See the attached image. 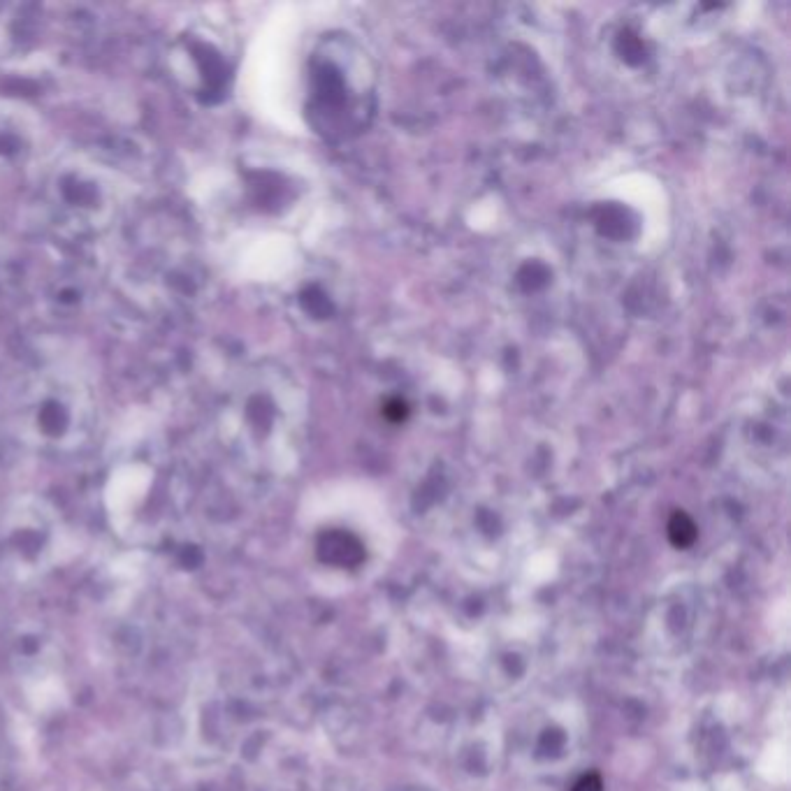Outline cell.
<instances>
[{"label": "cell", "mask_w": 791, "mask_h": 791, "mask_svg": "<svg viewBox=\"0 0 791 791\" xmlns=\"http://www.w3.org/2000/svg\"><path fill=\"white\" fill-rule=\"evenodd\" d=\"M12 425L35 448L75 451L96 434V397L68 372H38L14 397Z\"/></svg>", "instance_id": "6da1fadb"}, {"label": "cell", "mask_w": 791, "mask_h": 791, "mask_svg": "<svg viewBox=\"0 0 791 791\" xmlns=\"http://www.w3.org/2000/svg\"><path fill=\"white\" fill-rule=\"evenodd\" d=\"M45 202L63 232L91 237L112 226L121 207V186L105 168L89 161H68L49 174Z\"/></svg>", "instance_id": "7a4b0ae2"}, {"label": "cell", "mask_w": 791, "mask_h": 791, "mask_svg": "<svg viewBox=\"0 0 791 791\" xmlns=\"http://www.w3.org/2000/svg\"><path fill=\"white\" fill-rule=\"evenodd\" d=\"M221 35L214 24L191 21L174 35L170 47V65L174 75L191 96L202 103H214L221 96L230 77V58L221 45Z\"/></svg>", "instance_id": "3957f363"}, {"label": "cell", "mask_w": 791, "mask_h": 791, "mask_svg": "<svg viewBox=\"0 0 791 791\" xmlns=\"http://www.w3.org/2000/svg\"><path fill=\"white\" fill-rule=\"evenodd\" d=\"M666 529H669V541L673 543V546L682 548V550L692 546V543L696 541V536H699V529H696L694 520L682 511H676L671 515L669 527Z\"/></svg>", "instance_id": "277c9868"}, {"label": "cell", "mask_w": 791, "mask_h": 791, "mask_svg": "<svg viewBox=\"0 0 791 791\" xmlns=\"http://www.w3.org/2000/svg\"><path fill=\"white\" fill-rule=\"evenodd\" d=\"M571 791H604V782H601L599 773H585Z\"/></svg>", "instance_id": "5b68a950"}, {"label": "cell", "mask_w": 791, "mask_h": 791, "mask_svg": "<svg viewBox=\"0 0 791 791\" xmlns=\"http://www.w3.org/2000/svg\"><path fill=\"white\" fill-rule=\"evenodd\" d=\"M383 413H386V418L393 420V423H402V420L406 418V404L402 402V399H390V402L386 404V409H383Z\"/></svg>", "instance_id": "8992f818"}]
</instances>
